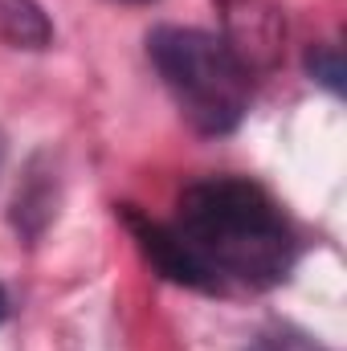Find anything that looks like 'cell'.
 <instances>
[{"label":"cell","instance_id":"6da1fadb","mask_svg":"<svg viewBox=\"0 0 347 351\" xmlns=\"http://www.w3.org/2000/svg\"><path fill=\"white\" fill-rule=\"evenodd\" d=\"M135 237L160 274L196 290H270L294 265L282 208L241 176L188 184L172 221H135Z\"/></svg>","mask_w":347,"mask_h":351},{"label":"cell","instance_id":"7a4b0ae2","mask_svg":"<svg viewBox=\"0 0 347 351\" xmlns=\"http://www.w3.org/2000/svg\"><path fill=\"white\" fill-rule=\"evenodd\" d=\"M152 66L160 70L180 114L204 135H229L250 110V70L225 37L204 29H156L147 37Z\"/></svg>","mask_w":347,"mask_h":351},{"label":"cell","instance_id":"3957f363","mask_svg":"<svg viewBox=\"0 0 347 351\" xmlns=\"http://www.w3.org/2000/svg\"><path fill=\"white\" fill-rule=\"evenodd\" d=\"M0 41L12 49H45L53 41V25L37 0H0Z\"/></svg>","mask_w":347,"mask_h":351},{"label":"cell","instance_id":"277c9868","mask_svg":"<svg viewBox=\"0 0 347 351\" xmlns=\"http://www.w3.org/2000/svg\"><path fill=\"white\" fill-rule=\"evenodd\" d=\"M311 74L323 82V86H331V90H339L344 82V70H339V49L335 45H323V49H315L311 53Z\"/></svg>","mask_w":347,"mask_h":351},{"label":"cell","instance_id":"5b68a950","mask_svg":"<svg viewBox=\"0 0 347 351\" xmlns=\"http://www.w3.org/2000/svg\"><path fill=\"white\" fill-rule=\"evenodd\" d=\"M254 351H323L319 343H311L307 335H294V331H278V335H261Z\"/></svg>","mask_w":347,"mask_h":351},{"label":"cell","instance_id":"8992f818","mask_svg":"<svg viewBox=\"0 0 347 351\" xmlns=\"http://www.w3.org/2000/svg\"><path fill=\"white\" fill-rule=\"evenodd\" d=\"M8 319V294H4V286H0V323Z\"/></svg>","mask_w":347,"mask_h":351},{"label":"cell","instance_id":"52a82bcc","mask_svg":"<svg viewBox=\"0 0 347 351\" xmlns=\"http://www.w3.org/2000/svg\"><path fill=\"white\" fill-rule=\"evenodd\" d=\"M0 156H4V143H0Z\"/></svg>","mask_w":347,"mask_h":351}]
</instances>
